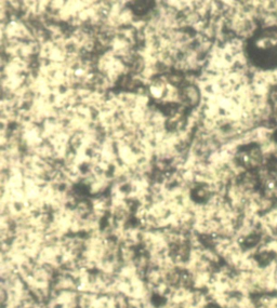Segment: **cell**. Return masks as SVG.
Segmentation results:
<instances>
[{"instance_id": "obj_1", "label": "cell", "mask_w": 277, "mask_h": 308, "mask_svg": "<svg viewBox=\"0 0 277 308\" xmlns=\"http://www.w3.org/2000/svg\"><path fill=\"white\" fill-rule=\"evenodd\" d=\"M205 308H218V307H217V306H214V305H210V304H209V305H207Z\"/></svg>"}]
</instances>
